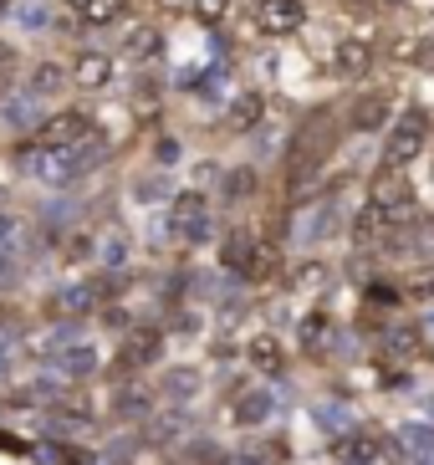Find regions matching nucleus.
I'll return each instance as SVG.
<instances>
[{
	"instance_id": "obj_1",
	"label": "nucleus",
	"mask_w": 434,
	"mask_h": 465,
	"mask_svg": "<svg viewBox=\"0 0 434 465\" xmlns=\"http://www.w3.org/2000/svg\"><path fill=\"white\" fill-rule=\"evenodd\" d=\"M15 164L21 174L36 179V184H72L77 174H87V153H72V149H52V143H41V138H26V143H15Z\"/></svg>"
},
{
	"instance_id": "obj_2",
	"label": "nucleus",
	"mask_w": 434,
	"mask_h": 465,
	"mask_svg": "<svg viewBox=\"0 0 434 465\" xmlns=\"http://www.w3.org/2000/svg\"><path fill=\"white\" fill-rule=\"evenodd\" d=\"M163 225H169V241L174 246H210L215 241V210H210V200H204V190H179L169 194V215H163Z\"/></svg>"
},
{
	"instance_id": "obj_3",
	"label": "nucleus",
	"mask_w": 434,
	"mask_h": 465,
	"mask_svg": "<svg viewBox=\"0 0 434 465\" xmlns=\"http://www.w3.org/2000/svg\"><path fill=\"white\" fill-rule=\"evenodd\" d=\"M332 143H338V128H332V113L312 118V124H301L291 134V149H286V169H291V184L301 179H317V169L332 159Z\"/></svg>"
},
{
	"instance_id": "obj_4",
	"label": "nucleus",
	"mask_w": 434,
	"mask_h": 465,
	"mask_svg": "<svg viewBox=\"0 0 434 465\" xmlns=\"http://www.w3.org/2000/svg\"><path fill=\"white\" fill-rule=\"evenodd\" d=\"M424 149H429V113L404 108L389 124V134H383V174H404Z\"/></svg>"
},
{
	"instance_id": "obj_5",
	"label": "nucleus",
	"mask_w": 434,
	"mask_h": 465,
	"mask_svg": "<svg viewBox=\"0 0 434 465\" xmlns=\"http://www.w3.org/2000/svg\"><path fill=\"white\" fill-rule=\"evenodd\" d=\"M31 138L52 143V149L87 153V159H97V149H103V128H97L93 113H82V108H62V113H52V118H41V128Z\"/></svg>"
},
{
	"instance_id": "obj_6",
	"label": "nucleus",
	"mask_w": 434,
	"mask_h": 465,
	"mask_svg": "<svg viewBox=\"0 0 434 465\" xmlns=\"http://www.w3.org/2000/svg\"><path fill=\"white\" fill-rule=\"evenodd\" d=\"M220 266H225L231 276H241V282L266 276V266H271V261H266V241H261L256 231H245V225L231 231L225 241H220Z\"/></svg>"
},
{
	"instance_id": "obj_7",
	"label": "nucleus",
	"mask_w": 434,
	"mask_h": 465,
	"mask_svg": "<svg viewBox=\"0 0 434 465\" xmlns=\"http://www.w3.org/2000/svg\"><path fill=\"white\" fill-rule=\"evenodd\" d=\"M52 363V373L62 383H87L93 373H103V348H97L93 338H77V342H67L56 358H46Z\"/></svg>"
},
{
	"instance_id": "obj_8",
	"label": "nucleus",
	"mask_w": 434,
	"mask_h": 465,
	"mask_svg": "<svg viewBox=\"0 0 434 465\" xmlns=\"http://www.w3.org/2000/svg\"><path fill=\"white\" fill-rule=\"evenodd\" d=\"M251 15L261 36H297L307 26V0H256Z\"/></svg>"
},
{
	"instance_id": "obj_9",
	"label": "nucleus",
	"mask_w": 434,
	"mask_h": 465,
	"mask_svg": "<svg viewBox=\"0 0 434 465\" xmlns=\"http://www.w3.org/2000/svg\"><path fill=\"white\" fill-rule=\"evenodd\" d=\"M113 77H118V56L103 46H87L72 56V87H82V93H108Z\"/></svg>"
},
{
	"instance_id": "obj_10",
	"label": "nucleus",
	"mask_w": 434,
	"mask_h": 465,
	"mask_svg": "<svg viewBox=\"0 0 434 465\" xmlns=\"http://www.w3.org/2000/svg\"><path fill=\"white\" fill-rule=\"evenodd\" d=\"M394 124V97L389 93H358L348 103V128L353 134H389Z\"/></svg>"
},
{
	"instance_id": "obj_11",
	"label": "nucleus",
	"mask_w": 434,
	"mask_h": 465,
	"mask_svg": "<svg viewBox=\"0 0 434 465\" xmlns=\"http://www.w3.org/2000/svg\"><path fill=\"white\" fill-rule=\"evenodd\" d=\"M332 225H338V200L322 194V200H312V205H301L297 225H291V241H297V246H317Z\"/></svg>"
},
{
	"instance_id": "obj_12",
	"label": "nucleus",
	"mask_w": 434,
	"mask_h": 465,
	"mask_svg": "<svg viewBox=\"0 0 434 465\" xmlns=\"http://www.w3.org/2000/svg\"><path fill=\"white\" fill-rule=\"evenodd\" d=\"M67 87H72V67L62 56H46V62H36V67L26 72V93L36 97V103H56Z\"/></svg>"
},
{
	"instance_id": "obj_13",
	"label": "nucleus",
	"mask_w": 434,
	"mask_h": 465,
	"mask_svg": "<svg viewBox=\"0 0 434 465\" xmlns=\"http://www.w3.org/2000/svg\"><path fill=\"white\" fill-rule=\"evenodd\" d=\"M394 445L404 450V460L434 465V424H429V420H404V424H394Z\"/></svg>"
},
{
	"instance_id": "obj_14",
	"label": "nucleus",
	"mask_w": 434,
	"mask_h": 465,
	"mask_svg": "<svg viewBox=\"0 0 434 465\" xmlns=\"http://www.w3.org/2000/svg\"><path fill=\"white\" fill-rule=\"evenodd\" d=\"M368 67H373V46L358 42V36H342L338 46H332V72H338L342 83H363Z\"/></svg>"
},
{
	"instance_id": "obj_15",
	"label": "nucleus",
	"mask_w": 434,
	"mask_h": 465,
	"mask_svg": "<svg viewBox=\"0 0 434 465\" xmlns=\"http://www.w3.org/2000/svg\"><path fill=\"white\" fill-rule=\"evenodd\" d=\"M261 118H266V93H256V87H251V93H241V97H231V108H225V128H231V134H256L261 128Z\"/></svg>"
},
{
	"instance_id": "obj_16",
	"label": "nucleus",
	"mask_w": 434,
	"mask_h": 465,
	"mask_svg": "<svg viewBox=\"0 0 434 465\" xmlns=\"http://www.w3.org/2000/svg\"><path fill=\"white\" fill-rule=\"evenodd\" d=\"M123 56H128V62H138V67L159 62V56H163L159 26H133V31H128V42H123Z\"/></svg>"
},
{
	"instance_id": "obj_17",
	"label": "nucleus",
	"mask_w": 434,
	"mask_h": 465,
	"mask_svg": "<svg viewBox=\"0 0 434 465\" xmlns=\"http://www.w3.org/2000/svg\"><path fill=\"white\" fill-rule=\"evenodd\" d=\"M383 460V440H373V435H342V445H338V465H379Z\"/></svg>"
},
{
	"instance_id": "obj_18",
	"label": "nucleus",
	"mask_w": 434,
	"mask_h": 465,
	"mask_svg": "<svg viewBox=\"0 0 434 465\" xmlns=\"http://www.w3.org/2000/svg\"><path fill=\"white\" fill-rule=\"evenodd\" d=\"M276 414V394H266V383L261 389H245L235 399V424H266Z\"/></svg>"
},
{
	"instance_id": "obj_19",
	"label": "nucleus",
	"mask_w": 434,
	"mask_h": 465,
	"mask_svg": "<svg viewBox=\"0 0 434 465\" xmlns=\"http://www.w3.org/2000/svg\"><path fill=\"white\" fill-rule=\"evenodd\" d=\"M97 297H108V292H93L87 282H67V287H56V312H67V317H82V312H93Z\"/></svg>"
},
{
	"instance_id": "obj_20",
	"label": "nucleus",
	"mask_w": 434,
	"mask_h": 465,
	"mask_svg": "<svg viewBox=\"0 0 434 465\" xmlns=\"http://www.w3.org/2000/svg\"><path fill=\"white\" fill-rule=\"evenodd\" d=\"M123 15H128V0H87L77 11V21L87 31H103V26H118Z\"/></svg>"
},
{
	"instance_id": "obj_21",
	"label": "nucleus",
	"mask_w": 434,
	"mask_h": 465,
	"mask_svg": "<svg viewBox=\"0 0 434 465\" xmlns=\"http://www.w3.org/2000/svg\"><path fill=\"white\" fill-rule=\"evenodd\" d=\"M52 11H56V0H11V21H15L21 31L52 26Z\"/></svg>"
},
{
	"instance_id": "obj_22",
	"label": "nucleus",
	"mask_w": 434,
	"mask_h": 465,
	"mask_svg": "<svg viewBox=\"0 0 434 465\" xmlns=\"http://www.w3.org/2000/svg\"><path fill=\"white\" fill-rule=\"evenodd\" d=\"M0 113H5V124H21V128H31V134H36V118H41V103L31 93H21V97H5V103H0Z\"/></svg>"
},
{
	"instance_id": "obj_23",
	"label": "nucleus",
	"mask_w": 434,
	"mask_h": 465,
	"mask_svg": "<svg viewBox=\"0 0 434 465\" xmlns=\"http://www.w3.org/2000/svg\"><path fill=\"white\" fill-rule=\"evenodd\" d=\"M317 430H327V435H353L358 430L353 404H322V410H317Z\"/></svg>"
},
{
	"instance_id": "obj_24",
	"label": "nucleus",
	"mask_w": 434,
	"mask_h": 465,
	"mask_svg": "<svg viewBox=\"0 0 434 465\" xmlns=\"http://www.w3.org/2000/svg\"><path fill=\"white\" fill-rule=\"evenodd\" d=\"M97 261L108 266V272H118V266H128V235L123 231H97Z\"/></svg>"
},
{
	"instance_id": "obj_25",
	"label": "nucleus",
	"mask_w": 434,
	"mask_h": 465,
	"mask_svg": "<svg viewBox=\"0 0 434 465\" xmlns=\"http://www.w3.org/2000/svg\"><path fill=\"white\" fill-rule=\"evenodd\" d=\"M21 358H26V342L15 338L11 328H0V383L21 373Z\"/></svg>"
},
{
	"instance_id": "obj_26",
	"label": "nucleus",
	"mask_w": 434,
	"mask_h": 465,
	"mask_svg": "<svg viewBox=\"0 0 434 465\" xmlns=\"http://www.w3.org/2000/svg\"><path fill=\"white\" fill-rule=\"evenodd\" d=\"M62 256L77 266V261H93L97 256V231H72L67 241H62Z\"/></svg>"
},
{
	"instance_id": "obj_27",
	"label": "nucleus",
	"mask_w": 434,
	"mask_h": 465,
	"mask_svg": "<svg viewBox=\"0 0 434 465\" xmlns=\"http://www.w3.org/2000/svg\"><path fill=\"white\" fill-rule=\"evenodd\" d=\"M21 241H26V225H21V215H15V210H0V251L21 256Z\"/></svg>"
},
{
	"instance_id": "obj_28",
	"label": "nucleus",
	"mask_w": 434,
	"mask_h": 465,
	"mask_svg": "<svg viewBox=\"0 0 434 465\" xmlns=\"http://www.w3.org/2000/svg\"><path fill=\"white\" fill-rule=\"evenodd\" d=\"M21 77V46L11 42H0V97L11 93V83Z\"/></svg>"
},
{
	"instance_id": "obj_29",
	"label": "nucleus",
	"mask_w": 434,
	"mask_h": 465,
	"mask_svg": "<svg viewBox=\"0 0 434 465\" xmlns=\"http://www.w3.org/2000/svg\"><path fill=\"white\" fill-rule=\"evenodd\" d=\"M251 358H256V369H271V373H281V348H276V338H271V332L251 342Z\"/></svg>"
},
{
	"instance_id": "obj_30",
	"label": "nucleus",
	"mask_w": 434,
	"mask_h": 465,
	"mask_svg": "<svg viewBox=\"0 0 434 465\" xmlns=\"http://www.w3.org/2000/svg\"><path fill=\"white\" fill-rule=\"evenodd\" d=\"M235 11V0H194V15L204 26H225V15Z\"/></svg>"
},
{
	"instance_id": "obj_31",
	"label": "nucleus",
	"mask_w": 434,
	"mask_h": 465,
	"mask_svg": "<svg viewBox=\"0 0 434 465\" xmlns=\"http://www.w3.org/2000/svg\"><path fill=\"white\" fill-rule=\"evenodd\" d=\"M133 194L143 200V205H153V200H163V194H174V190H169V179H163V174H153V179H138Z\"/></svg>"
},
{
	"instance_id": "obj_32",
	"label": "nucleus",
	"mask_w": 434,
	"mask_h": 465,
	"mask_svg": "<svg viewBox=\"0 0 434 465\" xmlns=\"http://www.w3.org/2000/svg\"><path fill=\"white\" fill-rule=\"evenodd\" d=\"M163 11H179V5H194V0H159Z\"/></svg>"
},
{
	"instance_id": "obj_33",
	"label": "nucleus",
	"mask_w": 434,
	"mask_h": 465,
	"mask_svg": "<svg viewBox=\"0 0 434 465\" xmlns=\"http://www.w3.org/2000/svg\"><path fill=\"white\" fill-rule=\"evenodd\" d=\"M67 5H72V11H82V5H87V0H67Z\"/></svg>"
}]
</instances>
